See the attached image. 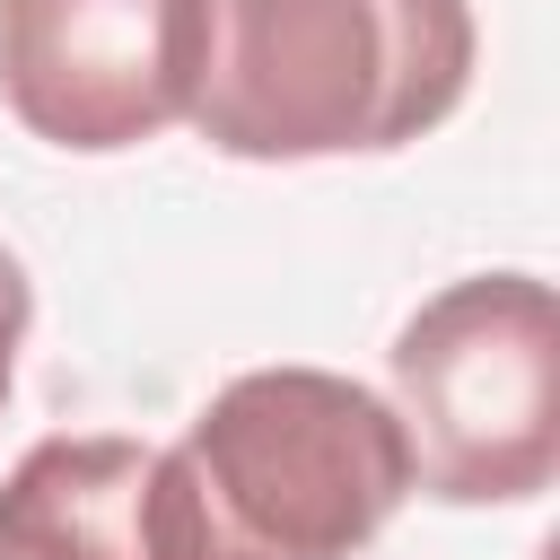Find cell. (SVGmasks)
I'll return each mask as SVG.
<instances>
[{
  "label": "cell",
  "instance_id": "277c9868",
  "mask_svg": "<svg viewBox=\"0 0 560 560\" xmlns=\"http://www.w3.org/2000/svg\"><path fill=\"white\" fill-rule=\"evenodd\" d=\"M0 105L70 158L158 140L184 114V0H0Z\"/></svg>",
  "mask_w": 560,
  "mask_h": 560
},
{
  "label": "cell",
  "instance_id": "3957f363",
  "mask_svg": "<svg viewBox=\"0 0 560 560\" xmlns=\"http://www.w3.org/2000/svg\"><path fill=\"white\" fill-rule=\"evenodd\" d=\"M411 490L446 508H525L560 472V315L534 271L446 280L385 350Z\"/></svg>",
  "mask_w": 560,
  "mask_h": 560
},
{
  "label": "cell",
  "instance_id": "5b68a950",
  "mask_svg": "<svg viewBox=\"0 0 560 560\" xmlns=\"http://www.w3.org/2000/svg\"><path fill=\"white\" fill-rule=\"evenodd\" d=\"M140 438H35L0 481V560H158Z\"/></svg>",
  "mask_w": 560,
  "mask_h": 560
},
{
  "label": "cell",
  "instance_id": "6da1fadb",
  "mask_svg": "<svg viewBox=\"0 0 560 560\" xmlns=\"http://www.w3.org/2000/svg\"><path fill=\"white\" fill-rule=\"evenodd\" d=\"M472 0H184V114L219 158H385L472 88Z\"/></svg>",
  "mask_w": 560,
  "mask_h": 560
},
{
  "label": "cell",
  "instance_id": "7a4b0ae2",
  "mask_svg": "<svg viewBox=\"0 0 560 560\" xmlns=\"http://www.w3.org/2000/svg\"><path fill=\"white\" fill-rule=\"evenodd\" d=\"M411 499V446L359 376L245 368L149 464L158 560H359Z\"/></svg>",
  "mask_w": 560,
  "mask_h": 560
},
{
  "label": "cell",
  "instance_id": "8992f818",
  "mask_svg": "<svg viewBox=\"0 0 560 560\" xmlns=\"http://www.w3.org/2000/svg\"><path fill=\"white\" fill-rule=\"evenodd\" d=\"M26 324H35V280H26V262L0 245V402H9V385H18V350H26Z\"/></svg>",
  "mask_w": 560,
  "mask_h": 560
}]
</instances>
